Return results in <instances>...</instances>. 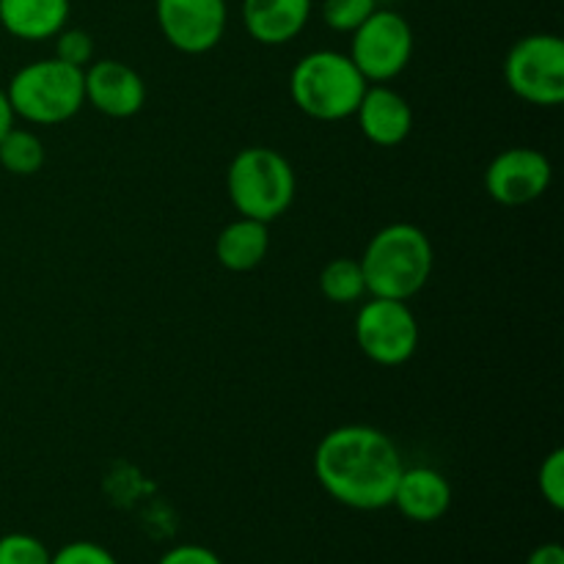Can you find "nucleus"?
Here are the masks:
<instances>
[{
  "mask_svg": "<svg viewBox=\"0 0 564 564\" xmlns=\"http://www.w3.org/2000/svg\"><path fill=\"white\" fill-rule=\"evenodd\" d=\"M527 564H564V549L560 543H543L529 554Z\"/></svg>",
  "mask_w": 564,
  "mask_h": 564,
  "instance_id": "393cba45",
  "label": "nucleus"
},
{
  "mask_svg": "<svg viewBox=\"0 0 564 564\" xmlns=\"http://www.w3.org/2000/svg\"><path fill=\"white\" fill-rule=\"evenodd\" d=\"M312 466L319 488L330 499L358 512H378L391 507L405 463L383 430L369 424H341L323 435Z\"/></svg>",
  "mask_w": 564,
  "mask_h": 564,
  "instance_id": "f257e3e1",
  "label": "nucleus"
},
{
  "mask_svg": "<svg viewBox=\"0 0 564 564\" xmlns=\"http://www.w3.org/2000/svg\"><path fill=\"white\" fill-rule=\"evenodd\" d=\"M419 319L408 301L369 297L356 314V345L378 367H402L419 350Z\"/></svg>",
  "mask_w": 564,
  "mask_h": 564,
  "instance_id": "6e6552de",
  "label": "nucleus"
},
{
  "mask_svg": "<svg viewBox=\"0 0 564 564\" xmlns=\"http://www.w3.org/2000/svg\"><path fill=\"white\" fill-rule=\"evenodd\" d=\"M505 80L518 99L538 108L564 102V42L556 33H529L505 58Z\"/></svg>",
  "mask_w": 564,
  "mask_h": 564,
  "instance_id": "423d86ee",
  "label": "nucleus"
},
{
  "mask_svg": "<svg viewBox=\"0 0 564 564\" xmlns=\"http://www.w3.org/2000/svg\"><path fill=\"white\" fill-rule=\"evenodd\" d=\"M375 9L378 0H323V22L336 33H352Z\"/></svg>",
  "mask_w": 564,
  "mask_h": 564,
  "instance_id": "6ab92c4d",
  "label": "nucleus"
},
{
  "mask_svg": "<svg viewBox=\"0 0 564 564\" xmlns=\"http://www.w3.org/2000/svg\"><path fill=\"white\" fill-rule=\"evenodd\" d=\"M47 545L25 532H11L0 538V564H50Z\"/></svg>",
  "mask_w": 564,
  "mask_h": 564,
  "instance_id": "aec40b11",
  "label": "nucleus"
},
{
  "mask_svg": "<svg viewBox=\"0 0 564 564\" xmlns=\"http://www.w3.org/2000/svg\"><path fill=\"white\" fill-rule=\"evenodd\" d=\"M158 564H224V560H220L213 549H207V545L185 543L165 551L158 560Z\"/></svg>",
  "mask_w": 564,
  "mask_h": 564,
  "instance_id": "b1692460",
  "label": "nucleus"
},
{
  "mask_svg": "<svg viewBox=\"0 0 564 564\" xmlns=\"http://www.w3.org/2000/svg\"><path fill=\"white\" fill-rule=\"evenodd\" d=\"M380 3H386V0H378V6H380Z\"/></svg>",
  "mask_w": 564,
  "mask_h": 564,
  "instance_id": "bb28decb",
  "label": "nucleus"
},
{
  "mask_svg": "<svg viewBox=\"0 0 564 564\" xmlns=\"http://www.w3.org/2000/svg\"><path fill=\"white\" fill-rule=\"evenodd\" d=\"M47 152H44L42 138L25 127H11L0 138V165L11 176H33L42 171Z\"/></svg>",
  "mask_w": 564,
  "mask_h": 564,
  "instance_id": "f3484780",
  "label": "nucleus"
},
{
  "mask_svg": "<svg viewBox=\"0 0 564 564\" xmlns=\"http://www.w3.org/2000/svg\"><path fill=\"white\" fill-rule=\"evenodd\" d=\"M554 169L540 149L510 147L485 169V191L501 207H523L549 193Z\"/></svg>",
  "mask_w": 564,
  "mask_h": 564,
  "instance_id": "9d476101",
  "label": "nucleus"
},
{
  "mask_svg": "<svg viewBox=\"0 0 564 564\" xmlns=\"http://www.w3.org/2000/svg\"><path fill=\"white\" fill-rule=\"evenodd\" d=\"M14 110H11V102H9V94H6V88H0V138L6 135V132L14 127Z\"/></svg>",
  "mask_w": 564,
  "mask_h": 564,
  "instance_id": "a878e982",
  "label": "nucleus"
},
{
  "mask_svg": "<svg viewBox=\"0 0 564 564\" xmlns=\"http://www.w3.org/2000/svg\"><path fill=\"white\" fill-rule=\"evenodd\" d=\"M86 102L108 119H132L147 105V83L124 61H91L83 69Z\"/></svg>",
  "mask_w": 564,
  "mask_h": 564,
  "instance_id": "9b49d317",
  "label": "nucleus"
},
{
  "mask_svg": "<svg viewBox=\"0 0 564 564\" xmlns=\"http://www.w3.org/2000/svg\"><path fill=\"white\" fill-rule=\"evenodd\" d=\"M295 169L270 147H246L226 169V193L242 218L273 224L295 202Z\"/></svg>",
  "mask_w": 564,
  "mask_h": 564,
  "instance_id": "20e7f679",
  "label": "nucleus"
},
{
  "mask_svg": "<svg viewBox=\"0 0 564 564\" xmlns=\"http://www.w3.org/2000/svg\"><path fill=\"white\" fill-rule=\"evenodd\" d=\"M358 262L367 279V295L411 301L433 279L435 251L427 231L400 220L375 231Z\"/></svg>",
  "mask_w": 564,
  "mask_h": 564,
  "instance_id": "f03ea898",
  "label": "nucleus"
},
{
  "mask_svg": "<svg viewBox=\"0 0 564 564\" xmlns=\"http://www.w3.org/2000/svg\"><path fill=\"white\" fill-rule=\"evenodd\" d=\"M314 0H242V25L264 47L290 44L306 31Z\"/></svg>",
  "mask_w": 564,
  "mask_h": 564,
  "instance_id": "ddd939ff",
  "label": "nucleus"
},
{
  "mask_svg": "<svg viewBox=\"0 0 564 564\" xmlns=\"http://www.w3.org/2000/svg\"><path fill=\"white\" fill-rule=\"evenodd\" d=\"M319 292L325 301L336 303V306H347V303H358L367 295V279L358 259L336 257L319 273Z\"/></svg>",
  "mask_w": 564,
  "mask_h": 564,
  "instance_id": "a211bd4d",
  "label": "nucleus"
},
{
  "mask_svg": "<svg viewBox=\"0 0 564 564\" xmlns=\"http://www.w3.org/2000/svg\"><path fill=\"white\" fill-rule=\"evenodd\" d=\"M55 58L69 66H77V69H86L94 61L91 33L83 31V28H64L55 36Z\"/></svg>",
  "mask_w": 564,
  "mask_h": 564,
  "instance_id": "412c9836",
  "label": "nucleus"
},
{
  "mask_svg": "<svg viewBox=\"0 0 564 564\" xmlns=\"http://www.w3.org/2000/svg\"><path fill=\"white\" fill-rule=\"evenodd\" d=\"M350 58L367 83H389L408 69L413 58V28L400 11L378 9L350 33Z\"/></svg>",
  "mask_w": 564,
  "mask_h": 564,
  "instance_id": "0eeeda50",
  "label": "nucleus"
},
{
  "mask_svg": "<svg viewBox=\"0 0 564 564\" xmlns=\"http://www.w3.org/2000/svg\"><path fill=\"white\" fill-rule=\"evenodd\" d=\"M6 94L14 116L36 127L64 124L75 119L86 105L83 69L64 64L55 55L31 61L17 69L6 86Z\"/></svg>",
  "mask_w": 564,
  "mask_h": 564,
  "instance_id": "39448f33",
  "label": "nucleus"
},
{
  "mask_svg": "<svg viewBox=\"0 0 564 564\" xmlns=\"http://www.w3.org/2000/svg\"><path fill=\"white\" fill-rule=\"evenodd\" d=\"M367 86L350 55L339 50H312L290 72L292 105L317 121L350 119Z\"/></svg>",
  "mask_w": 564,
  "mask_h": 564,
  "instance_id": "7ed1b4c3",
  "label": "nucleus"
},
{
  "mask_svg": "<svg viewBox=\"0 0 564 564\" xmlns=\"http://www.w3.org/2000/svg\"><path fill=\"white\" fill-rule=\"evenodd\" d=\"M270 224L253 218H235L215 237V257L229 273H251L270 251Z\"/></svg>",
  "mask_w": 564,
  "mask_h": 564,
  "instance_id": "dca6fc26",
  "label": "nucleus"
},
{
  "mask_svg": "<svg viewBox=\"0 0 564 564\" xmlns=\"http://www.w3.org/2000/svg\"><path fill=\"white\" fill-rule=\"evenodd\" d=\"M72 0H0V25L20 42H47L66 28Z\"/></svg>",
  "mask_w": 564,
  "mask_h": 564,
  "instance_id": "2eb2a0df",
  "label": "nucleus"
},
{
  "mask_svg": "<svg viewBox=\"0 0 564 564\" xmlns=\"http://www.w3.org/2000/svg\"><path fill=\"white\" fill-rule=\"evenodd\" d=\"M50 564H119L105 545L91 543V540H75L50 556Z\"/></svg>",
  "mask_w": 564,
  "mask_h": 564,
  "instance_id": "5701e85b",
  "label": "nucleus"
},
{
  "mask_svg": "<svg viewBox=\"0 0 564 564\" xmlns=\"http://www.w3.org/2000/svg\"><path fill=\"white\" fill-rule=\"evenodd\" d=\"M154 20L165 42L185 55H204L220 44L229 25L226 0H154Z\"/></svg>",
  "mask_w": 564,
  "mask_h": 564,
  "instance_id": "1a4fd4ad",
  "label": "nucleus"
},
{
  "mask_svg": "<svg viewBox=\"0 0 564 564\" xmlns=\"http://www.w3.org/2000/svg\"><path fill=\"white\" fill-rule=\"evenodd\" d=\"M358 130L375 147H400L408 141L413 130V110L411 102L400 91L389 88L386 83L367 86L356 113Z\"/></svg>",
  "mask_w": 564,
  "mask_h": 564,
  "instance_id": "f8f14e48",
  "label": "nucleus"
},
{
  "mask_svg": "<svg viewBox=\"0 0 564 564\" xmlns=\"http://www.w3.org/2000/svg\"><path fill=\"white\" fill-rule=\"evenodd\" d=\"M391 507L400 510L402 518L413 523H435L449 512L452 485L438 468L411 466L402 468L397 479Z\"/></svg>",
  "mask_w": 564,
  "mask_h": 564,
  "instance_id": "4468645a",
  "label": "nucleus"
},
{
  "mask_svg": "<svg viewBox=\"0 0 564 564\" xmlns=\"http://www.w3.org/2000/svg\"><path fill=\"white\" fill-rule=\"evenodd\" d=\"M538 488L551 510H564V449H554L538 471Z\"/></svg>",
  "mask_w": 564,
  "mask_h": 564,
  "instance_id": "4be33fe9",
  "label": "nucleus"
}]
</instances>
